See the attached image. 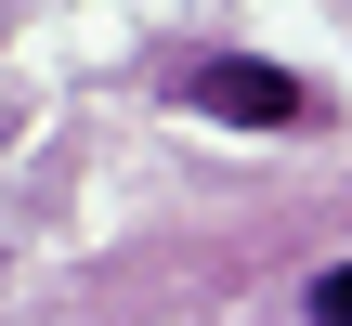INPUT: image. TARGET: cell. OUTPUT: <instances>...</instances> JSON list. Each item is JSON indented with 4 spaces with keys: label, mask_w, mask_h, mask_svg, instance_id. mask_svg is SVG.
Wrapping results in <instances>:
<instances>
[{
    "label": "cell",
    "mask_w": 352,
    "mask_h": 326,
    "mask_svg": "<svg viewBox=\"0 0 352 326\" xmlns=\"http://www.w3.org/2000/svg\"><path fill=\"white\" fill-rule=\"evenodd\" d=\"M183 105H196V118H235V131H300V118H314V91H300L287 65H261V52L183 65Z\"/></svg>",
    "instance_id": "1"
},
{
    "label": "cell",
    "mask_w": 352,
    "mask_h": 326,
    "mask_svg": "<svg viewBox=\"0 0 352 326\" xmlns=\"http://www.w3.org/2000/svg\"><path fill=\"white\" fill-rule=\"evenodd\" d=\"M314 326H352V261L327 274V287H314Z\"/></svg>",
    "instance_id": "2"
}]
</instances>
